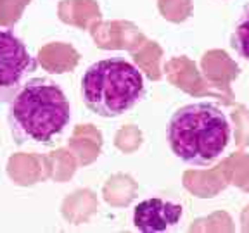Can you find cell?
I'll return each instance as SVG.
<instances>
[{
    "mask_svg": "<svg viewBox=\"0 0 249 233\" xmlns=\"http://www.w3.org/2000/svg\"><path fill=\"white\" fill-rule=\"evenodd\" d=\"M71 119L62 88L49 78H31L9 100V126L16 144H52Z\"/></svg>",
    "mask_w": 249,
    "mask_h": 233,
    "instance_id": "cell-1",
    "label": "cell"
},
{
    "mask_svg": "<svg viewBox=\"0 0 249 233\" xmlns=\"http://www.w3.org/2000/svg\"><path fill=\"white\" fill-rule=\"evenodd\" d=\"M230 123L214 104L196 102L173 113L168 124V144L173 154L191 166H210L230 144Z\"/></svg>",
    "mask_w": 249,
    "mask_h": 233,
    "instance_id": "cell-2",
    "label": "cell"
},
{
    "mask_svg": "<svg viewBox=\"0 0 249 233\" xmlns=\"http://www.w3.org/2000/svg\"><path fill=\"white\" fill-rule=\"evenodd\" d=\"M82 95L93 114L102 117L121 116L144 99V74L123 57L102 59L93 62L83 74Z\"/></svg>",
    "mask_w": 249,
    "mask_h": 233,
    "instance_id": "cell-3",
    "label": "cell"
},
{
    "mask_svg": "<svg viewBox=\"0 0 249 233\" xmlns=\"http://www.w3.org/2000/svg\"><path fill=\"white\" fill-rule=\"evenodd\" d=\"M36 59L11 30L0 28V102H9L24 78L36 69Z\"/></svg>",
    "mask_w": 249,
    "mask_h": 233,
    "instance_id": "cell-4",
    "label": "cell"
},
{
    "mask_svg": "<svg viewBox=\"0 0 249 233\" xmlns=\"http://www.w3.org/2000/svg\"><path fill=\"white\" fill-rule=\"evenodd\" d=\"M182 204L164 199H147L139 202L133 209V225L140 232L158 233L175 226L182 219Z\"/></svg>",
    "mask_w": 249,
    "mask_h": 233,
    "instance_id": "cell-5",
    "label": "cell"
},
{
    "mask_svg": "<svg viewBox=\"0 0 249 233\" xmlns=\"http://www.w3.org/2000/svg\"><path fill=\"white\" fill-rule=\"evenodd\" d=\"M230 45L242 59L249 61V5L244 9L239 21L235 23Z\"/></svg>",
    "mask_w": 249,
    "mask_h": 233,
    "instance_id": "cell-6",
    "label": "cell"
}]
</instances>
